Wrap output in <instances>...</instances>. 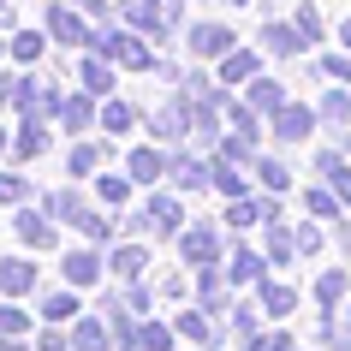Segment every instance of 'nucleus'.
<instances>
[{
	"label": "nucleus",
	"instance_id": "obj_9",
	"mask_svg": "<svg viewBox=\"0 0 351 351\" xmlns=\"http://www.w3.org/2000/svg\"><path fill=\"white\" fill-rule=\"evenodd\" d=\"M125 173L137 179V185H155V179H167V173H173V155H167V149H131Z\"/></svg>",
	"mask_w": 351,
	"mask_h": 351
},
{
	"label": "nucleus",
	"instance_id": "obj_4",
	"mask_svg": "<svg viewBox=\"0 0 351 351\" xmlns=\"http://www.w3.org/2000/svg\"><path fill=\"white\" fill-rule=\"evenodd\" d=\"M12 232L30 250H54V215H42V208H12Z\"/></svg>",
	"mask_w": 351,
	"mask_h": 351
},
{
	"label": "nucleus",
	"instance_id": "obj_29",
	"mask_svg": "<svg viewBox=\"0 0 351 351\" xmlns=\"http://www.w3.org/2000/svg\"><path fill=\"white\" fill-rule=\"evenodd\" d=\"M77 315V286L72 292H42V322H72Z\"/></svg>",
	"mask_w": 351,
	"mask_h": 351
},
{
	"label": "nucleus",
	"instance_id": "obj_36",
	"mask_svg": "<svg viewBox=\"0 0 351 351\" xmlns=\"http://www.w3.org/2000/svg\"><path fill=\"white\" fill-rule=\"evenodd\" d=\"M304 208H310L315 221H333V215H339V191H322V185L304 191Z\"/></svg>",
	"mask_w": 351,
	"mask_h": 351
},
{
	"label": "nucleus",
	"instance_id": "obj_43",
	"mask_svg": "<svg viewBox=\"0 0 351 351\" xmlns=\"http://www.w3.org/2000/svg\"><path fill=\"white\" fill-rule=\"evenodd\" d=\"M36 351H72V333H60V322H48L36 333Z\"/></svg>",
	"mask_w": 351,
	"mask_h": 351
},
{
	"label": "nucleus",
	"instance_id": "obj_47",
	"mask_svg": "<svg viewBox=\"0 0 351 351\" xmlns=\"http://www.w3.org/2000/svg\"><path fill=\"white\" fill-rule=\"evenodd\" d=\"M0 351H36V346H24V339H0Z\"/></svg>",
	"mask_w": 351,
	"mask_h": 351
},
{
	"label": "nucleus",
	"instance_id": "obj_5",
	"mask_svg": "<svg viewBox=\"0 0 351 351\" xmlns=\"http://www.w3.org/2000/svg\"><path fill=\"white\" fill-rule=\"evenodd\" d=\"M185 42H191V54H197V60H226L232 48H239L226 24H191V36H185Z\"/></svg>",
	"mask_w": 351,
	"mask_h": 351
},
{
	"label": "nucleus",
	"instance_id": "obj_23",
	"mask_svg": "<svg viewBox=\"0 0 351 351\" xmlns=\"http://www.w3.org/2000/svg\"><path fill=\"white\" fill-rule=\"evenodd\" d=\"M262 244H268V262H280V268L298 256V232H292V226H280V221H268V239H262Z\"/></svg>",
	"mask_w": 351,
	"mask_h": 351
},
{
	"label": "nucleus",
	"instance_id": "obj_35",
	"mask_svg": "<svg viewBox=\"0 0 351 351\" xmlns=\"http://www.w3.org/2000/svg\"><path fill=\"white\" fill-rule=\"evenodd\" d=\"M0 339H30V315L19 304H0Z\"/></svg>",
	"mask_w": 351,
	"mask_h": 351
},
{
	"label": "nucleus",
	"instance_id": "obj_44",
	"mask_svg": "<svg viewBox=\"0 0 351 351\" xmlns=\"http://www.w3.org/2000/svg\"><path fill=\"white\" fill-rule=\"evenodd\" d=\"M310 250H322V232L315 226H298V256H310Z\"/></svg>",
	"mask_w": 351,
	"mask_h": 351
},
{
	"label": "nucleus",
	"instance_id": "obj_48",
	"mask_svg": "<svg viewBox=\"0 0 351 351\" xmlns=\"http://www.w3.org/2000/svg\"><path fill=\"white\" fill-rule=\"evenodd\" d=\"M0 155H12V137H6V131H0Z\"/></svg>",
	"mask_w": 351,
	"mask_h": 351
},
{
	"label": "nucleus",
	"instance_id": "obj_2",
	"mask_svg": "<svg viewBox=\"0 0 351 351\" xmlns=\"http://www.w3.org/2000/svg\"><path fill=\"white\" fill-rule=\"evenodd\" d=\"M48 36L66 42V48H95V30L84 24V6H48Z\"/></svg>",
	"mask_w": 351,
	"mask_h": 351
},
{
	"label": "nucleus",
	"instance_id": "obj_22",
	"mask_svg": "<svg viewBox=\"0 0 351 351\" xmlns=\"http://www.w3.org/2000/svg\"><path fill=\"white\" fill-rule=\"evenodd\" d=\"M244 101H250L256 113H274L280 101H286V90H280L274 77H250V84H244Z\"/></svg>",
	"mask_w": 351,
	"mask_h": 351
},
{
	"label": "nucleus",
	"instance_id": "obj_27",
	"mask_svg": "<svg viewBox=\"0 0 351 351\" xmlns=\"http://www.w3.org/2000/svg\"><path fill=\"white\" fill-rule=\"evenodd\" d=\"M173 185H179V191H197V185H208V161L173 155Z\"/></svg>",
	"mask_w": 351,
	"mask_h": 351
},
{
	"label": "nucleus",
	"instance_id": "obj_38",
	"mask_svg": "<svg viewBox=\"0 0 351 351\" xmlns=\"http://www.w3.org/2000/svg\"><path fill=\"white\" fill-rule=\"evenodd\" d=\"M24 197H30V179H19V173H0V208H24Z\"/></svg>",
	"mask_w": 351,
	"mask_h": 351
},
{
	"label": "nucleus",
	"instance_id": "obj_8",
	"mask_svg": "<svg viewBox=\"0 0 351 351\" xmlns=\"http://www.w3.org/2000/svg\"><path fill=\"white\" fill-rule=\"evenodd\" d=\"M60 280L77 286V292L95 286V280H101V256H95V250H66V256H60Z\"/></svg>",
	"mask_w": 351,
	"mask_h": 351
},
{
	"label": "nucleus",
	"instance_id": "obj_11",
	"mask_svg": "<svg viewBox=\"0 0 351 351\" xmlns=\"http://www.w3.org/2000/svg\"><path fill=\"white\" fill-rule=\"evenodd\" d=\"M125 24L131 30H155V36H161V30H173V24H167V0H125Z\"/></svg>",
	"mask_w": 351,
	"mask_h": 351
},
{
	"label": "nucleus",
	"instance_id": "obj_49",
	"mask_svg": "<svg viewBox=\"0 0 351 351\" xmlns=\"http://www.w3.org/2000/svg\"><path fill=\"white\" fill-rule=\"evenodd\" d=\"M339 42H346V48H351V19H346V30H339Z\"/></svg>",
	"mask_w": 351,
	"mask_h": 351
},
{
	"label": "nucleus",
	"instance_id": "obj_26",
	"mask_svg": "<svg viewBox=\"0 0 351 351\" xmlns=\"http://www.w3.org/2000/svg\"><path fill=\"white\" fill-rule=\"evenodd\" d=\"M131 185H137L131 173H101V179H95V197H101L108 208H119V203L131 197Z\"/></svg>",
	"mask_w": 351,
	"mask_h": 351
},
{
	"label": "nucleus",
	"instance_id": "obj_12",
	"mask_svg": "<svg viewBox=\"0 0 351 351\" xmlns=\"http://www.w3.org/2000/svg\"><path fill=\"white\" fill-rule=\"evenodd\" d=\"M42 215H54L60 226H84V215H90V203H84L77 191H48V197H42Z\"/></svg>",
	"mask_w": 351,
	"mask_h": 351
},
{
	"label": "nucleus",
	"instance_id": "obj_15",
	"mask_svg": "<svg viewBox=\"0 0 351 351\" xmlns=\"http://www.w3.org/2000/svg\"><path fill=\"white\" fill-rule=\"evenodd\" d=\"M197 298H203V310H208V315H221L226 304H232V280L215 274V268H203V274H197Z\"/></svg>",
	"mask_w": 351,
	"mask_h": 351
},
{
	"label": "nucleus",
	"instance_id": "obj_7",
	"mask_svg": "<svg viewBox=\"0 0 351 351\" xmlns=\"http://www.w3.org/2000/svg\"><path fill=\"white\" fill-rule=\"evenodd\" d=\"M95 119H101V108H95V95H90V90H84V95H66V101H60V113H54V125H60V131H72V137H77V131H90Z\"/></svg>",
	"mask_w": 351,
	"mask_h": 351
},
{
	"label": "nucleus",
	"instance_id": "obj_52",
	"mask_svg": "<svg viewBox=\"0 0 351 351\" xmlns=\"http://www.w3.org/2000/svg\"><path fill=\"white\" fill-rule=\"evenodd\" d=\"M0 54H6V48H0Z\"/></svg>",
	"mask_w": 351,
	"mask_h": 351
},
{
	"label": "nucleus",
	"instance_id": "obj_34",
	"mask_svg": "<svg viewBox=\"0 0 351 351\" xmlns=\"http://www.w3.org/2000/svg\"><path fill=\"white\" fill-rule=\"evenodd\" d=\"M6 54L19 60V66H36L42 60V36L36 30H12V48H6Z\"/></svg>",
	"mask_w": 351,
	"mask_h": 351
},
{
	"label": "nucleus",
	"instance_id": "obj_17",
	"mask_svg": "<svg viewBox=\"0 0 351 351\" xmlns=\"http://www.w3.org/2000/svg\"><path fill=\"white\" fill-rule=\"evenodd\" d=\"M36 155H48V125L42 119H24L19 137H12V161H36Z\"/></svg>",
	"mask_w": 351,
	"mask_h": 351
},
{
	"label": "nucleus",
	"instance_id": "obj_14",
	"mask_svg": "<svg viewBox=\"0 0 351 351\" xmlns=\"http://www.w3.org/2000/svg\"><path fill=\"white\" fill-rule=\"evenodd\" d=\"M173 328H179V339H191V346H203V351H208V346H221V328L208 322V310H185Z\"/></svg>",
	"mask_w": 351,
	"mask_h": 351
},
{
	"label": "nucleus",
	"instance_id": "obj_40",
	"mask_svg": "<svg viewBox=\"0 0 351 351\" xmlns=\"http://www.w3.org/2000/svg\"><path fill=\"white\" fill-rule=\"evenodd\" d=\"M298 36H304V42H322V12H315V6H310V0H304V6H298Z\"/></svg>",
	"mask_w": 351,
	"mask_h": 351
},
{
	"label": "nucleus",
	"instance_id": "obj_46",
	"mask_svg": "<svg viewBox=\"0 0 351 351\" xmlns=\"http://www.w3.org/2000/svg\"><path fill=\"white\" fill-rule=\"evenodd\" d=\"M12 90H19V77H6V72H0V108H12Z\"/></svg>",
	"mask_w": 351,
	"mask_h": 351
},
{
	"label": "nucleus",
	"instance_id": "obj_33",
	"mask_svg": "<svg viewBox=\"0 0 351 351\" xmlns=\"http://www.w3.org/2000/svg\"><path fill=\"white\" fill-rule=\"evenodd\" d=\"M226 119H232V131H239V137H250V143L262 137V119H256V108H250V101H232V108H226Z\"/></svg>",
	"mask_w": 351,
	"mask_h": 351
},
{
	"label": "nucleus",
	"instance_id": "obj_16",
	"mask_svg": "<svg viewBox=\"0 0 351 351\" xmlns=\"http://www.w3.org/2000/svg\"><path fill=\"white\" fill-rule=\"evenodd\" d=\"M143 221L155 226V232H185V208H179V197H149Z\"/></svg>",
	"mask_w": 351,
	"mask_h": 351
},
{
	"label": "nucleus",
	"instance_id": "obj_41",
	"mask_svg": "<svg viewBox=\"0 0 351 351\" xmlns=\"http://www.w3.org/2000/svg\"><path fill=\"white\" fill-rule=\"evenodd\" d=\"M256 179H262L268 191H286V185H292V173H286V161H256Z\"/></svg>",
	"mask_w": 351,
	"mask_h": 351
},
{
	"label": "nucleus",
	"instance_id": "obj_18",
	"mask_svg": "<svg viewBox=\"0 0 351 351\" xmlns=\"http://www.w3.org/2000/svg\"><path fill=\"white\" fill-rule=\"evenodd\" d=\"M250 77H262V54H250V48H232V54L221 60V84H250Z\"/></svg>",
	"mask_w": 351,
	"mask_h": 351
},
{
	"label": "nucleus",
	"instance_id": "obj_1",
	"mask_svg": "<svg viewBox=\"0 0 351 351\" xmlns=\"http://www.w3.org/2000/svg\"><path fill=\"white\" fill-rule=\"evenodd\" d=\"M95 48H101L113 66H125V72H149V66H155L143 30H113V24H101V30H95Z\"/></svg>",
	"mask_w": 351,
	"mask_h": 351
},
{
	"label": "nucleus",
	"instance_id": "obj_6",
	"mask_svg": "<svg viewBox=\"0 0 351 351\" xmlns=\"http://www.w3.org/2000/svg\"><path fill=\"white\" fill-rule=\"evenodd\" d=\"M315 119H322L315 108L280 101V108H274V137H280V143H298V137H310V131H315Z\"/></svg>",
	"mask_w": 351,
	"mask_h": 351
},
{
	"label": "nucleus",
	"instance_id": "obj_19",
	"mask_svg": "<svg viewBox=\"0 0 351 351\" xmlns=\"http://www.w3.org/2000/svg\"><path fill=\"white\" fill-rule=\"evenodd\" d=\"M262 54H280V60L304 54V36H298V24H268V30H262Z\"/></svg>",
	"mask_w": 351,
	"mask_h": 351
},
{
	"label": "nucleus",
	"instance_id": "obj_20",
	"mask_svg": "<svg viewBox=\"0 0 351 351\" xmlns=\"http://www.w3.org/2000/svg\"><path fill=\"white\" fill-rule=\"evenodd\" d=\"M108 268L119 280H137L149 268V244H119V250H108Z\"/></svg>",
	"mask_w": 351,
	"mask_h": 351
},
{
	"label": "nucleus",
	"instance_id": "obj_50",
	"mask_svg": "<svg viewBox=\"0 0 351 351\" xmlns=\"http://www.w3.org/2000/svg\"><path fill=\"white\" fill-rule=\"evenodd\" d=\"M226 6H250V0H226Z\"/></svg>",
	"mask_w": 351,
	"mask_h": 351
},
{
	"label": "nucleus",
	"instance_id": "obj_25",
	"mask_svg": "<svg viewBox=\"0 0 351 351\" xmlns=\"http://www.w3.org/2000/svg\"><path fill=\"white\" fill-rule=\"evenodd\" d=\"M101 125H108V137H125V131L137 125V108H131V101H119V95H108V108H101Z\"/></svg>",
	"mask_w": 351,
	"mask_h": 351
},
{
	"label": "nucleus",
	"instance_id": "obj_32",
	"mask_svg": "<svg viewBox=\"0 0 351 351\" xmlns=\"http://www.w3.org/2000/svg\"><path fill=\"white\" fill-rule=\"evenodd\" d=\"M292 304H298L292 286H280V280H268V286H262V310H268V315H292Z\"/></svg>",
	"mask_w": 351,
	"mask_h": 351
},
{
	"label": "nucleus",
	"instance_id": "obj_45",
	"mask_svg": "<svg viewBox=\"0 0 351 351\" xmlns=\"http://www.w3.org/2000/svg\"><path fill=\"white\" fill-rule=\"evenodd\" d=\"M328 72H333V77H346V84H351V54H328Z\"/></svg>",
	"mask_w": 351,
	"mask_h": 351
},
{
	"label": "nucleus",
	"instance_id": "obj_24",
	"mask_svg": "<svg viewBox=\"0 0 351 351\" xmlns=\"http://www.w3.org/2000/svg\"><path fill=\"white\" fill-rule=\"evenodd\" d=\"M113 72H119L113 60L90 54V60H84V90H90V95H108V90H113Z\"/></svg>",
	"mask_w": 351,
	"mask_h": 351
},
{
	"label": "nucleus",
	"instance_id": "obj_51",
	"mask_svg": "<svg viewBox=\"0 0 351 351\" xmlns=\"http://www.w3.org/2000/svg\"><path fill=\"white\" fill-rule=\"evenodd\" d=\"M0 6H6V0H0Z\"/></svg>",
	"mask_w": 351,
	"mask_h": 351
},
{
	"label": "nucleus",
	"instance_id": "obj_13",
	"mask_svg": "<svg viewBox=\"0 0 351 351\" xmlns=\"http://www.w3.org/2000/svg\"><path fill=\"white\" fill-rule=\"evenodd\" d=\"M0 292H12V298L36 292V262L30 256H6L0 262Z\"/></svg>",
	"mask_w": 351,
	"mask_h": 351
},
{
	"label": "nucleus",
	"instance_id": "obj_10",
	"mask_svg": "<svg viewBox=\"0 0 351 351\" xmlns=\"http://www.w3.org/2000/svg\"><path fill=\"white\" fill-rule=\"evenodd\" d=\"M262 274H268V250L239 244V250H232V262H226V280H232V286H256Z\"/></svg>",
	"mask_w": 351,
	"mask_h": 351
},
{
	"label": "nucleus",
	"instance_id": "obj_3",
	"mask_svg": "<svg viewBox=\"0 0 351 351\" xmlns=\"http://www.w3.org/2000/svg\"><path fill=\"white\" fill-rule=\"evenodd\" d=\"M221 226H185V232H179V256L191 262V268H215V262H221Z\"/></svg>",
	"mask_w": 351,
	"mask_h": 351
},
{
	"label": "nucleus",
	"instance_id": "obj_30",
	"mask_svg": "<svg viewBox=\"0 0 351 351\" xmlns=\"http://www.w3.org/2000/svg\"><path fill=\"white\" fill-rule=\"evenodd\" d=\"M108 322H77L72 328V351H108Z\"/></svg>",
	"mask_w": 351,
	"mask_h": 351
},
{
	"label": "nucleus",
	"instance_id": "obj_42",
	"mask_svg": "<svg viewBox=\"0 0 351 351\" xmlns=\"http://www.w3.org/2000/svg\"><path fill=\"white\" fill-rule=\"evenodd\" d=\"M256 322H262V298H256V304H250V298L232 304V328H239V333H256Z\"/></svg>",
	"mask_w": 351,
	"mask_h": 351
},
{
	"label": "nucleus",
	"instance_id": "obj_37",
	"mask_svg": "<svg viewBox=\"0 0 351 351\" xmlns=\"http://www.w3.org/2000/svg\"><path fill=\"white\" fill-rule=\"evenodd\" d=\"M322 119H328V125H351V95L346 90H328V95H322Z\"/></svg>",
	"mask_w": 351,
	"mask_h": 351
},
{
	"label": "nucleus",
	"instance_id": "obj_31",
	"mask_svg": "<svg viewBox=\"0 0 351 351\" xmlns=\"http://www.w3.org/2000/svg\"><path fill=\"white\" fill-rule=\"evenodd\" d=\"M346 292H351V280L339 274V268L315 280V298H322V310H339V304H346Z\"/></svg>",
	"mask_w": 351,
	"mask_h": 351
},
{
	"label": "nucleus",
	"instance_id": "obj_39",
	"mask_svg": "<svg viewBox=\"0 0 351 351\" xmlns=\"http://www.w3.org/2000/svg\"><path fill=\"white\" fill-rule=\"evenodd\" d=\"M244 351H298L292 333H244Z\"/></svg>",
	"mask_w": 351,
	"mask_h": 351
},
{
	"label": "nucleus",
	"instance_id": "obj_21",
	"mask_svg": "<svg viewBox=\"0 0 351 351\" xmlns=\"http://www.w3.org/2000/svg\"><path fill=\"white\" fill-rule=\"evenodd\" d=\"M173 339H179V328H167V322H137L131 351H173Z\"/></svg>",
	"mask_w": 351,
	"mask_h": 351
},
{
	"label": "nucleus",
	"instance_id": "obj_28",
	"mask_svg": "<svg viewBox=\"0 0 351 351\" xmlns=\"http://www.w3.org/2000/svg\"><path fill=\"white\" fill-rule=\"evenodd\" d=\"M101 161H108L101 143H72V155H66V167H72L77 179H84V173H101Z\"/></svg>",
	"mask_w": 351,
	"mask_h": 351
}]
</instances>
